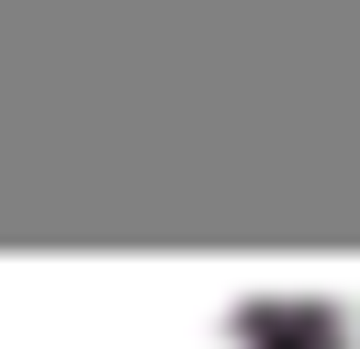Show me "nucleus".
<instances>
[{"label":"nucleus","instance_id":"1","mask_svg":"<svg viewBox=\"0 0 360 349\" xmlns=\"http://www.w3.org/2000/svg\"><path fill=\"white\" fill-rule=\"evenodd\" d=\"M0 349H248V315L202 293H22L0 304Z\"/></svg>","mask_w":360,"mask_h":349},{"label":"nucleus","instance_id":"2","mask_svg":"<svg viewBox=\"0 0 360 349\" xmlns=\"http://www.w3.org/2000/svg\"><path fill=\"white\" fill-rule=\"evenodd\" d=\"M338 349H360V304H349V315H338Z\"/></svg>","mask_w":360,"mask_h":349}]
</instances>
